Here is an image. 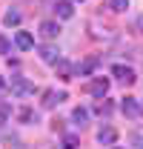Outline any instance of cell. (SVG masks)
<instances>
[{"mask_svg":"<svg viewBox=\"0 0 143 149\" xmlns=\"http://www.w3.org/2000/svg\"><path fill=\"white\" fill-rule=\"evenodd\" d=\"M32 118H35V115H32V109H20V120H23V123H29ZM35 120H37V118H35Z\"/></svg>","mask_w":143,"mask_h":149,"instance_id":"ffe728a7","label":"cell"},{"mask_svg":"<svg viewBox=\"0 0 143 149\" xmlns=\"http://www.w3.org/2000/svg\"><path fill=\"white\" fill-rule=\"evenodd\" d=\"M3 95H9V83H6V77H0V97Z\"/></svg>","mask_w":143,"mask_h":149,"instance_id":"44dd1931","label":"cell"},{"mask_svg":"<svg viewBox=\"0 0 143 149\" xmlns=\"http://www.w3.org/2000/svg\"><path fill=\"white\" fill-rule=\"evenodd\" d=\"M66 97H69L66 92H46V95H43V106H46V109H54V106L63 103Z\"/></svg>","mask_w":143,"mask_h":149,"instance_id":"9c48e42d","label":"cell"},{"mask_svg":"<svg viewBox=\"0 0 143 149\" xmlns=\"http://www.w3.org/2000/svg\"><path fill=\"white\" fill-rule=\"evenodd\" d=\"M112 74H115V77H117L120 83H126V86H132V83L137 80V74H135V69H132V66H120V63H117V66L112 69Z\"/></svg>","mask_w":143,"mask_h":149,"instance_id":"7a4b0ae2","label":"cell"},{"mask_svg":"<svg viewBox=\"0 0 143 149\" xmlns=\"http://www.w3.org/2000/svg\"><path fill=\"white\" fill-rule=\"evenodd\" d=\"M72 120H74L77 126H86V120H89V109H83V106H77V109L72 112Z\"/></svg>","mask_w":143,"mask_h":149,"instance_id":"7c38bea8","label":"cell"},{"mask_svg":"<svg viewBox=\"0 0 143 149\" xmlns=\"http://www.w3.org/2000/svg\"><path fill=\"white\" fill-rule=\"evenodd\" d=\"M94 112H97V115H112V103H109V100H103V97H100V103H97V106H94Z\"/></svg>","mask_w":143,"mask_h":149,"instance_id":"9a60e30c","label":"cell"},{"mask_svg":"<svg viewBox=\"0 0 143 149\" xmlns=\"http://www.w3.org/2000/svg\"><path fill=\"white\" fill-rule=\"evenodd\" d=\"M97 143L115 146V143H117V129H115V126H103V129L97 132Z\"/></svg>","mask_w":143,"mask_h":149,"instance_id":"3957f363","label":"cell"},{"mask_svg":"<svg viewBox=\"0 0 143 149\" xmlns=\"http://www.w3.org/2000/svg\"><path fill=\"white\" fill-rule=\"evenodd\" d=\"M15 46H17L20 52H29V49L35 46V37L29 35V32H17V35H15Z\"/></svg>","mask_w":143,"mask_h":149,"instance_id":"ba28073f","label":"cell"},{"mask_svg":"<svg viewBox=\"0 0 143 149\" xmlns=\"http://www.w3.org/2000/svg\"><path fill=\"white\" fill-rule=\"evenodd\" d=\"M40 35L46 37V40H54V37L60 35V26H57V20H43V23H40Z\"/></svg>","mask_w":143,"mask_h":149,"instance_id":"8992f818","label":"cell"},{"mask_svg":"<svg viewBox=\"0 0 143 149\" xmlns=\"http://www.w3.org/2000/svg\"><path fill=\"white\" fill-rule=\"evenodd\" d=\"M40 57H43L46 63H54V60L60 57V52H57V46H52V43H46V46H40Z\"/></svg>","mask_w":143,"mask_h":149,"instance_id":"30bf717a","label":"cell"},{"mask_svg":"<svg viewBox=\"0 0 143 149\" xmlns=\"http://www.w3.org/2000/svg\"><path fill=\"white\" fill-rule=\"evenodd\" d=\"M109 9L112 12H126L129 9V0H109Z\"/></svg>","mask_w":143,"mask_h":149,"instance_id":"2e32d148","label":"cell"},{"mask_svg":"<svg viewBox=\"0 0 143 149\" xmlns=\"http://www.w3.org/2000/svg\"><path fill=\"white\" fill-rule=\"evenodd\" d=\"M54 15L60 20H69L72 15H74V6H72L69 0H57V3H54Z\"/></svg>","mask_w":143,"mask_h":149,"instance_id":"52a82bcc","label":"cell"},{"mask_svg":"<svg viewBox=\"0 0 143 149\" xmlns=\"http://www.w3.org/2000/svg\"><path fill=\"white\" fill-rule=\"evenodd\" d=\"M94 66H97V57H86V60L77 66V74H80V77H86V74L94 72Z\"/></svg>","mask_w":143,"mask_h":149,"instance_id":"8fae6325","label":"cell"},{"mask_svg":"<svg viewBox=\"0 0 143 149\" xmlns=\"http://www.w3.org/2000/svg\"><path fill=\"white\" fill-rule=\"evenodd\" d=\"M89 92L94 95V97H106L109 95V77H94L89 83Z\"/></svg>","mask_w":143,"mask_h":149,"instance_id":"277c9868","label":"cell"},{"mask_svg":"<svg viewBox=\"0 0 143 149\" xmlns=\"http://www.w3.org/2000/svg\"><path fill=\"white\" fill-rule=\"evenodd\" d=\"M20 20H23V15H20L17 9H9V12H6V17H3V23H6L9 29H12V26H17Z\"/></svg>","mask_w":143,"mask_h":149,"instance_id":"4fadbf2b","label":"cell"},{"mask_svg":"<svg viewBox=\"0 0 143 149\" xmlns=\"http://www.w3.org/2000/svg\"><path fill=\"white\" fill-rule=\"evenodd\" d=\"M120 112H123L126 118H140V103H137L135 97H123V103H120Z\"/></svg>","mask_w":143,"mask_h":149,"instance_id":"5b68a950","label":"cell"},{"mask_svg":"<svg viewBox=\"0 0 143 149\" xmlns=\"http://www.w3.org/2000/svg\"><path fill=\"white\" fill-rule=\"evenodd\" d=\"M6 123H9V103H3V106H0V129H3Z\"/></svg>","mask_w":143,"mask_h":149,"instance_id":"ac0fdd59","label":"cell"},{"mask_svg":"<svg viewBox=\"0 0 143 149\" xmlns=\"http://www.w3.org/2000/svg\"><path fill=\"white\" fill-rule=\"evenodd\" d=\"M77 143H80V141H77V135H63V146H66V149H74Z\"/></svg>","mask_w":143,"mask_h":149,"instance_id":"e0dca14e","label":"cell"},{"mask_svg":"<svg viewBox=\"0 0 143 149\" xmlns=\"http://www.w3.org/2000/svg\"><path fill=\"white\" fill-rule=\"evenodd\" d=\"M54 66H57V72L63 74V80H72V66L66 63V60H60V57H57V60H54Z\"/></svg>","mask_w":143,"mask_h":149,"instance_id":"5bb4252c","label":"cell"},{"mask_svg":"<svg viewBox=\"0 0 143 149\" xmlns=\"http://www.w3.org/2000/svg\"><path fill=\"white\" fill-rule=\"evenodd\" d=\"M9 49H12L9 37H3V35H0V55H9Z\"/></svg>","mask_w":143,"mask_h":149,"instance_id":"d6986e66","label":"cell"},{"mask_svg":"<svg viewBox=\"0 0 143 149\" xmlns=\"http://www.w3.org/2000/svg\"><path fill=\"white\" fill-rule=\"evenodd\" d=\"M9 92L15 95V97H26V95L35 92V86H32L26 77H12V83H9Z\"/></svg>","mask_w":143,"mask_h":149,"instance_id":"6da1fadb","label":"cell"},{"mask_svg":"<svg viewBox=\"0 0 143 149\" xmlns=\"http://www.w3.org/2000/svg\"><path fill=\"white\" fill-rule=\"evenodd\" d=\"M137 29H140V32H143V17H137Z\"/></svg>","mask_w":143,"mask_h":149,"instance_id":"7402d4cb","label":"cell"}]
</instances>
